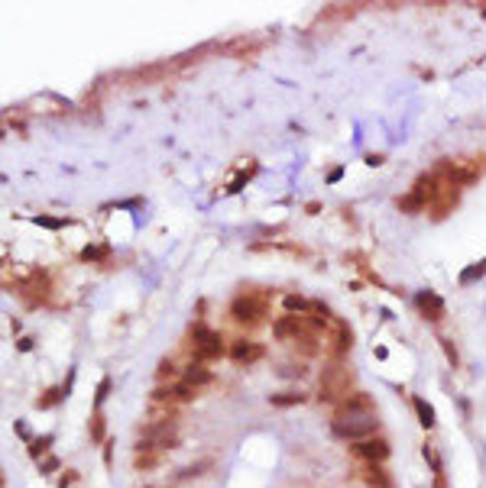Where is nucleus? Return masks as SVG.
I'll return each mask as SVG.
<instances>
[{"mask_svg":"<svg viewBox=\"0 0 486 488\" xmlns=\"http://www.w3.org/2000/svg\"><path fill=\"white\" fill-rule=\"evenodd\" d=\"M91 440H94V443H101L104 440V417L101 414L91 417Z\"/></svg>","mask_w":486,"mask_h":488,"instance_id":"obj_23","label":"nucleus"},{"mask_svg":"<svg viewBox=\"0 0 486 488\" xmlns=\"http://www.w3.org/2000/svg\"><path fill=\"white\" fill-rule=\"evenodd\" d=\"M269 404H273V408H295V404H305V394L302 392H279V394H269Z\"/></svg>","mask_w":486,"mask_h":488,"instance_id":"obj_15","label":"nucleus"},{"mask_svg":"<svg viewBox=\"0 0 486 488\" xmlns=\"http://www.w3.org/2000/svg\"><path fill=\"white\" fill-rule=\"evenodd\" d=\"M438 343H441V350H444V356H448V362L457 365V350L450 346V340H438Z\"/></svg>","mask_w":486,"mask_h":488,"instance_id":"obj_27","label":"nucleus"},{"mask_svg":"<svg viewBox=\"0 0 486 488\" xmlns=\"http://www.w3.org/2000/svg\"><path fill=\"white\" fill-rule=\"evenodd\" d=\"M360 479L367 482L369 488H392V479H389V472H386L379 462H367V466L360 469Z\"/></svg>","mask_w":486,"mask_h":488,"instance_id":"obj_12","label":"nucleus"},{"mask_svg":"<svg viewBox=\"0 0 486 488\" xmlns=\"http://www.w3.org/2000/svg\"><path fill=\"white\" fill-rule=\"evenodd\" d=\"M412 408H415V414H418L421 427H435V408H431L425 398H412Z\"/></svg>","mask_w":486,"mask_h":488,"instance_id":"obj_16","label":"nucleus"},{"mask_svg":"<svg viewBox=\"0 0 486 488\" xmlns=\"http://www.w3.org/2000/svg\"><path fill=\"white\" fill-rule=\"evenodd\" d=\"M483 272H486V262H477V265H473V269H467L464 275H460V282H464V284H470L473 278H480V275H483Z\"/></svg>","mask_w":486,"mask_h":488,"instance_id":"obj_24","label":"nucleus"},{"mask_svg":"<svg viewBox=\"0 0 486 488\" xmlns=\"http://www.w3.org/2000/svg\"><path fill=\"white\" fill-rule=\"evenodd\" d=\"M379 421H376V411H347V408H338L334 411V421H331V430L334 437L340 440H367L376 433Z\"/></svg>","mask_w":486,"mask_h":488,"instance_id":"obj_1","label":"nucleus"},{"mask_svg":"<svg viewBox=\"0 0 486 488\" xmlns=\"http://www.w3.org/2000/svg\"><path fill=\"white\" fill-rule=\"evenodd\" d=\"M253 172H256V165H250V168H247V172H240V175H237V182L230 184L227 191H240V188H243V182H250V175H253Z\"/></svg>","mask_w":486,"mask_h":488,"instance_id":"obj_26","label":"nucleus"},{"mask_svg":"<svg viewBox=\"0 0 486 488\" xmlns=\"http://www.w3.org/2000/svg\"><path fill=\"white\" fill-rule=\"evenodd\" d=\"M367 165H383V155H367Z\"/></svg>","mask_w":486,"mask_h":488,"instance_id":"obj_30","label":"nucleus"},{"mask_svg":"<svg viewBox=\"0 0 486 488\" xmlns=\"http://www.w3.org/2000/svg\"><path fill=\"white\" fill-rule=\"evenodd\" d=\"M266 307H269V294L259 292V288H250V292L237 294V298L230 301V317H234L237 323L256 327V323H263Z\"/></svg>","mask_w":486,"mask_h":488,"instance_id":"obj_3","label":"nucleus"},{"mask_svg":"<svg viewBox=\"0 0 486 488\" xmlns=\"http://www.w3.org/2000/svg\"><path fill=\"white\" fill-rule=\"evenodd\" d=\"M483 172H486V155H477V159H441V165H438V175L450 178L457 188L473 184Z\"/></svg>","mask_w":486,"mask_h":488,"instance_id":"obj_4","label":"nucleus"},{"mask_svg":"<svg viewBox=\"0 0 486 488\" xmlns=\"http://www.w3.org/2000/svg\"><path fill=\"white\" fill-rule=\"evenodd\" d=\"M328 353H331L334 359H340L350 346H354V333H350V323L344 321H331V333H328Z\"/></svg>","mask_w":486,"mask_h":488,"instance_id":"obj_8","label":"nucleus"},{"mask_svg":"<svg viewBox=\"0 0 486 488\" xmlns=\"http://www.w3.org/2000/svg\"><path fill=\"white\" fill-rule=\"evenodd\" d=\"M396 207L402 214H421V211H428V201L418 194V191H409L405 197H399V201H396Z\"/></svg>","mask_w":486,"mask_h":488,"instance_id":"obj_13","label":"nucleus"},{"mask_svg":"<svg viewBox=\"0 0 486 488\" xmlns=\"http://www.w3.org/2000/svg\"><path fill=\"white\" fill-rule=\"evenodd\" d=\"M350 453H354L357 459H363V462H383V459L389 456V443H386L383 437H367V440H357V443L350 446Z\"/></svg>","mask_w":486,"mask_h":488,"instance_id":"obj_7","label":"nucleus"},{"mask_svg":"<svg viewBox=\"0 0 486 488\" xmlns=\"http://www.w3.org/2000/svg\"><path fill=\"white\" fill-rule=\"evenodd\" d=\"M415 307L421 311V317H425V321H431V323L444 321V301L438 298L435 292H418V294H415Z\"/></svg>","mask_w":486,"mask_h":488,"instance_id":"obj_10","label":"nucleus"},{"mask_svg":"<svg viewBox=\"0 0 486 488\" xmlns=\"http://www.w3.org/2000/svg\"><path fill=\"white\" fill-rule=\"evenodd\" d=\"M185 382H188V385H195V388H201V385H207V382H211V372L205 369V362H192L188 369H185Z\"/></svg>","mask_w":486,"mask_h":488,"instance_id":"obj_14","label":"nucleus"},{"mask_svg":"<svg viewBox=\"0 0 486 488\" xmlns=\"http://www.w3.org/2000/svg\"><path fill=\"white\" fill-rule=\"evenodd\" d=\"M133 466H136V472H149V469L159 466V453H156V450L136 453V459H133Z\"/></svg>","mask_w":486,"mask_h":488,"instance_id":"obj_17","label":"nucleus"},{"mask_svg":"<svg viewBox=\"0 0 486 488\" xmlns=\"http://www.w3.org/2000/svg\"><path fill=\"white\" fill-rule=\"evenodd\" d=\"M107 392H111V379H101V385H97V394H94V404L101 408L104 398H107Z\"/></svg>","mask_w":486,"mask_h":488,"instance_id":"obj_25","label":"nucleus"},{"mask_svg":"<svg viewBox=\"0 0 486 488\" xmlns=\"http://www.w3.org/2000/svg\"><path fill=\"white\" fill-rule=\"evenodd\" d=\"M107 255H111V246H88L81 253V259H85V262H104Z\"/></svg>","mask_w":486,"mask_h":488,"instance_id":"obj_19","label":"nucleus"},{"mask_svg":"<svg viewBox=\"0 0 486 488\" xmlns=\"http://www.w3.org/2000/svg\"><path fill=\"white\" fill-rule=\"evenodd\" d=\"M49 446H52V433H43V437H36V440L30 443V456H33V459L45 456V453H49Z\"/></svg>","mask_w":486,"mask_h":488,"instance_id":"obj_20","label":"nucleus"},{"mask_svg":"<svg viewBox=\"0 0 486 488\" xmlns=\"http://www.w3.org/2000/svg\"><path fill=\"white\" fill-rule=\"evenodd\" d=\"M435 178H438V191H435V201H431V217L444 220L457 207V201H460V188H457L450 178L438 175V172H435Z\"/></svg>","mask_w":486,"mask_h":488,"instance_id":"obj_6","label":"nucleus"},{"mask_svg":"<svg viewBox=\"0 0 486 488\" xmlns=\"http://www.w3.org/2000/svg\"><path fill=\"white\" fill-rule=\"evenodd\" d=\"M230 359L240 365H250V362H259L263 359V346L259 343H250V340H237L230 346Z\"/></svg>","mask_w":486,"mask_h":488,"instance_id":"obj_11","label":"nucleus"},{"mask_svg":"<svg viewBox=\"0 0 486 488\" xmlns=\"http://www.w3.org/2000/svg\"><path fill=\"white\" fill-rule=\"evenodd\" d=\"M192 336H195V359L198 362H211V359H221L224 356V340L221 333H214V330L201 327L195 323L192 327Z\"/></svg>","mask_w":486,"mask_h":488,"instance_id":"obj_5","label":"nucleus"},{"mask_svg":"<svg viewBox=\"0 0 486 488\" xmlns=\"http://www.w3.org/2000/svg\"><path fill=\"white\" fill-rule=\"evenodd\" d=\"M75 482H78V472H75V469H68V472L59 479V488H68V485H75Z\"/></svg>","mask_w":486,"mask_h":488,"instance_id":"obj_28","label":"nucleus"},{"mask_svg":"<svg viewBox=\"0 0 486 488\" xmlns=\"http://www.w3.org/2000/svg\"><path fill=\"white\" fill-rule=\"evenodd\" d=\"M282 307H286L288 314H302L311 307V301H305L302 294H286V298H282Z\"/></svg>","mask_w":486,"mask_h":488,"instance_id":"obj_18","label":"nucleus"},{"mask_svg":"<svg viewBox=\"0 0 486 488\" xmlns=\"http://www.w3.org/2000/svg\"><path fill=\"white\" fill-rule=\"evenodd\" d=\"M20 292H23V298L30 301V304H39V301H45L49 298V275L45 272H30L26 275V282L20 284Z\"/></svg>","mask_w":486,"mask_h":488,"instance_id":"obj_9","label":"nucleus"},{"mask_svg":"<svg viewBox=\"0 0 486 488\" xmlns=\"http://www.w3.org/2000/svg\"><path fill=\"white\" fill-rule=\"evenodd\" d=\"M156 379L166 382V379H176V362H169V359H162L159 369H156Z\"/></svg>","mask_w":486,"mask_h":488,"instance_id":"obj_22","label":"nucleus"},{"mask_svg":"<svg viewBox=\"0 0 486 488\" xmlns=\"http://www.w3.org/2000/svg\"><path fill=\"white\" fill-rule=\"evenodd\" d=\"M350 388H354V369H347V365L340 362H331L328 369L321 372V382H318V398L324 401V404H344L347 398H350Z\"/></svg>","mask_w":486,"mask_h":488,"instance_id":"obj_2","label":"nucleus"},{"mask_svg":"<svg viewBox=\"0 0 486 488\" xmlns=\"http://www.w3.org/2000/svg\"><path fill=\"white\" fill-rule=\"evenodd\" d=\"M62 394H65V388H49V392H45V398H39L36 404H39V408H52V404H59V401H62Z\"/></svg>","mask_w":486,"mask_h":488,"instance_id":"obj_21","label":"nucleus"},{"mask_svg":"<svg viewBox=\"0 0 486 488\" xmlns=\"http://www.w3.org/2000/svg\"><path fill=\"white\" fill-rule=\"evenodd\" d=\"M36 223L49 226V230H55V226H62V220H52V217H36Z\"/></svg>","mask_w":486,"mask_h":488,"instance_id":"obj_29","label":"nucleus"}]
</instances>
